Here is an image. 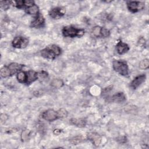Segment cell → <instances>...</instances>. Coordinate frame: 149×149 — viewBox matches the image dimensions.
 I'll return each mask as SVG.
<instances>
[{
    "label": "cell",
    "mask_w": 149,
    "mask_h": 149,
    "mask_svg": "<svg viewBox=\"0 0 149 149\" xmlns=\"http://www.w3.org/2000/svg\"><path fill=\"white\" fill-rule=\"evenodd\" d=\"M23 66V65L18 63H11L9 65L5 66L1 68L0 73L1 76L3 78L11 76L15 73L20 72Z\"/></svg>",
    "instance_id": "obj_1"
},
{
    "label": "cell",
    "mask_w": 149,
    "mask_h": 149,
    "mask_svg": "<svg viewBox=\"0 0 149 149\" xmlns=\"http://www.w3.org/2000/svg\"><path fill=\"white\" fill-rule=\"evenodd\" d=\"M61 54V48L55 44L48 46L41 51V55L43 58L48 59H54Z\"/></svg>",
    "instance_id": "obj_2"
},
{
    "label": "cell",
    "mask_w": 149,
    "mask_h": 149,
    "mask_svg": "<svg viewBox=\"0 0 149 149\" xmlns=\"http://www.w3.org/2000/svg\"><path fill=\"white\" fill-rule=\"evenodd\" d=\"M62 34L65 37L70 38L80 37L84 34V30L82 29H77L73 26H67L64 27L62 30Z\"/></svg>",
    "instance_id": "obj_3"
},
{
    "label": "cell",
    "mask_w": 149,
    "mask_h": 149,
    "mask_svg": "<svg viewBox=\"0 0 149 149\" xmlns=\"http://www.w3.org/2000/svg\"><path fill=\"white\" fill-rule=\"evenodd\" d=\"M113 70L119 74L126 76L129 74V68L127 62L123 60H114L112 62Z\"/></svg>",
    "instance_id": "obj_4"
},
{
    "label": "cell",
    "mask_w": 149,
    "mask_h": 149,
    "mask_svg": "<svg viewBox=\"0 0 149 149\" xmlns=\"http://www.w3.org/2000/svg\"><path fill=\"white\" fill-rule=\"evenodd\" d=\"M42 118L49 122H52L59 118H61L59 111H55L54 109H47L42 113Z\"/></svg>",
    "instance_id": "obj_5"
},
{
    "label": "cell",
    "mask_w": 149,
    "mask_h": 149,
    "mask_svg": "<svg viewBox=\"0 0 149 149\" xmlns=\"http://www.w3.org/2000/svg\"><path fill=\"white\" fill-rule=\"evenodd\" d=\"M29 40L24 37L17 36L15 37L12 42V46L16 48H24L27 46Z\"/></svg>",
    "instance_id": "obj_6"
},
{
    "label": "cell",
    "mask_w": 149,
    "mask_h": 149,
    "mask_svg": "<svg viewBox=\"0 0 149 149\" xmlns=\"http://www.w3.org/2000/svg\"><path fill=\"white\" fill-rule=\"evenodd\" d=\"M127 7L130 12L136 13L144 8V3L140 1H129L127 2Z\"/></svg>",
    "instance_id": "obj_7"
},
{
    "label": "cell",
    "mask_w": 149,
    "mask_h": 149,
    "mask_svg": "<svg viewBox=\"0 0 149 149\" xmlns=\"http://www.w3.org/2000/svg\"><path fill=\"white\" fill-rule=\"evenodd\" d=\"M92 33L97 37H107L110 34V31L108 29L98 26L93 27Z\"/></svg>",
    "instance_id": "obj_8"
},
{
    "label": "cell",
    "mask_w": 149,
    "mask_h": 149,
    "mask_svg": "<svg viewBox=\"0 0 149 149\" xmlns=\"http://www.w3.org/2000/svg\"><path fill=\"white\" fill-rule=\"evenodd\" d=\"M65 13V9L62 7H55L49 12V15L54 19H58L62 17Z\"/></svg>",
    "instance_id": "obj_9"
},
{
    "label": "cell",
    "mask_w": 149,
    "mask_h": 149,
    "mask_svg": "<svg viewBox=\"0 0 149 149\" xmlns=\"http://www.w3.org/2000/svg\"><path fill=\"white\" fill-rule=\"evenodd\" d=\"M146 79V76L144 74L138 75L130 83V87L133 89H136L144 81H145Z\"/></svg>",
    "instance_id": "obj_10"
},
{
    "label": "cell",
    "mask_w": 149,
    "mask_h": 149,
    "mask_svg": "<svg viewBox=\"0 0 149 149\" xmlns=\"http://www.w3.org/2000/svg\"><path fill=\"white\" fill-rule=\"evenodd\" d=\"M87 138L95 146H98L100 144L102 139L101 135L95 132H91L88 133Z\"/></svg>",
    "instance_id": "obj_11"
},
{
    "label": "cell",
    "mask_w": 149,
    "mask_h": 149,
    "mask_svg": "<svg viewBox=\"0 0 149 149\" xmlns=\"http://www.w3.org/2000/svg\"><path fill=\"white\" fill-rule=\"evenodd\" d=\"M45 24V19L41 13L36 15L34 20L31 23V27L35 28H40L44 26Z\"/></svg>",
    "instance_id": "obj_12"
},
{
    "label": "cell",
    "mask_w": 149,
    "mask_h": 149,
    "mask_svg": "<svg viewBox=\"0 0 149 149\" xmlns=\"http://www.w3.org/2000/svg\"><path fill=\"white\" fill-rule=\"evenodd\" d=\"M38 78V73L34 70H30L26 72V82L27 85H29Z\"/></svg>",
    "instance_id": "obj_13"
},
{
    "label": "cell",
    "mask_w": 149,
    "mask_h": 149,
    "mask_svg": "<svg viewBox=\"0 0 149 149\" xmlns=\"http://www.w3.org/2000/svg\"><path fill=\"white\" fill-rule=\"evenodd\" d=\"M116 49L119 54L122 55L126 53L129 50V47L127 44L122 42V41H119L116 44Z\"/></svg>",
    "instance_id": "obj_14"
},
{
    "label": "cell",
    "mask_w": 149,
    "mask_h": 149,
    "mask_svg": "<svg viewBox=\"0 0 149 149\" xmlns=\"http://www.w3.org/2000/svg\"><path fill=\"white\" fill-rule=\"evenodd\" d=\"M70 123L73 125H74L77 127H83L86 125L87 123V121L84 118H72L70 120Z\"/></svg>",
    "instance_id": "obj_15"
},
{
    "label": "cell",
    "mask_w": 149,
    "mask_h": 149,
    "mask_svg": "<svg viewBox=\"0 0 149 149\" xmlns=\"http://www.w3.org/2000/svg\"><path fill=\"white\" fill-rule=\"evenodd\" d=\"M126 100V96L123 93L119 92L113 94L111 98L110 101L115 102H123Z\"/></svg>",
    "instance_id": "obj_16"
},
{
    "label": "cell",
    "mask_w": 149,
    "mask_h": 149,
    "mask_svg": "<svg viewBox=\"0 0 149 149\" xmlns=\"http://www.w3.org/2000/svg\"><path fill=\"white\" fill-rule=\"evenodd\" d=\"M26 12L27 14L31 15H37L39 13L38 6L35 3L26 8Z\"/></svg>",
    "instance_id": "obj_17"
},
{
    "label": "cell",
    "mask_w": 149,
    "mask_h": 149,
    "mask_svg": "<svg viewBox=\"0 0 149 149\" xmlns=\"http://www.w3.org/2000/svg\"><path fill=\"white\" fill-rule=\"evenodd\" d=\"M17 79L18 81L20 83L26 84V72L20 71L17 74Z\"/></svg>",
    "instance_id": "obj_18"
},
{
    "label": "cell",
    "mask_w": 149,
    "mask_h": 149,
    "mask_svg": "<svg viewBox=\"0 0 149 149\" xmlns=\"http://www.w3.org/2000/svg\"><path fill=\"white\" fill-rule=\"evenodd\" d=\"M51 85L56 88H59L63 86V82L62 80L59 79H54L52 80Z\"/></svg>",
    "instance_id": "obj_19"
},
{
    "label": "cell",
    "mask_w": 149,
    "mask_h": 149,
    "mask_svg": "<svg viewBox=\"0 0 149 149\" xmlns=\"http://www.w3.org/2000/svg\"><path fill=\"white\" fill-rule=\"evenodd\" d=\"M84 140V139L81 136H77L76 137H73L70 139V141L73 145H77V144L81 143L82 141Z\"/></svg>",
    "instance_id": "obj_20"
},
{
    "label": "cell",
    "mask_w": 149,
    "mask_h": 149,
    "mask_svg": "<svg viewBox=\"0 0 149 149\" xmlns=\"http://www.w3.org/2000/svg\"><path fill=\"white\" fill-rule=\"evenodd\" d=\"M149 66V61L148 59H144L142 60L139 64V67L142 69H147Z\"/></svg>",
    "instance_id": "obj_21"
}]
</instances>
